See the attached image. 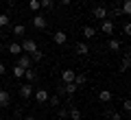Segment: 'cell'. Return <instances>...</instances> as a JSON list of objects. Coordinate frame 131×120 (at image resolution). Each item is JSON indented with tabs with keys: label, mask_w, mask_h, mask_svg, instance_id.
<instances>
[{
	"label": "cell",
	"mask_w": 131,
	"mask_h": 120,
	"mask_svg": "<svg viewBox=\"0 0 131 120\" xmlns=\"http://www.w3.org/2000/svg\"><path fill=\"white\" fill-rule=\"evenodd\" d=\"M22 52H26V55H33V52L37 50V42L35 39H31V37H26V39H22Z\"/></svg>",
	"instance_id": "1"
},
{
	"label": "cell",
	"mask_w": 131,
	"mask_h": 120,
	"mask_svg": "<svg viewBox=\"0 0 131 120\" xmlns=\"http://www.w3.org/2000/svg\"><path fill=\"white\" fill-rule=\"evenodd\" d=\"M114 31H116V24H114L109 18L101 20V33H103V35H112Z\"/></svg>",
	"instance_id": "2"
},
{
	"label": "cell",
	"mask_w": 131,
	"mask_h": 120,
	"mask_svg": "<svg viewBox=\"0 0 131 120\" xmlns=\"http://www.w3.org/2000/svg\"><path fill=\"white\" fill-rule=\"evenodd\" d=\"M18 66H20V68H24V70L33 68V59H31V55H26V52L18 55Z\"/></svg>",
	"instance_id": "3"
},
{
	"label": "cell",
	"mask_w": 131,
	"mask_h": 120,
	"mask_svg": "<svg viewBox=\"0 0 131 120\" xmlns=\"http://www.w3.org/2000/svg\"><path fill=\"white\" fill-rule=\"evenodd\" d=\"M33 26H35V28H46L48 26V20L44 18L42 13H35V15H33Z\"/></svg>",
	"instance_id": "4"
},
{
	"label": "cell",
	"mask_w": 131,
	"mask_h": 120,
	"mask_svg": "<svg viewBox=\"0 0 131 120\" xmlns=\"http://www.w3.org/2000/svg\"><path fill=\"white\" fill-rule=\"evenodd\" d=\"M66 39H68V35H66L63 31H55V33H52V42H55L57 46H63Z\"/></svg>",
	"instance_id": "5"
},
{
	"label": "cell",
	"mask_w": 131,
	"mask_h": 120,
	"mask_svg": "<svg viewBox=\"0 0 131 120\" xmlns=\"http://www.w3.org/2000/svg\"><path fill=\"white\" fill-rule=\"evenodd\" d=\"M74 70H70V68H66V70H61V81H63V83H72V81H74Z\"/></svg>",
	"instance_id": "6"
},
{
	"label": "cell",
	"mask_w": 131,
	"mask_h": 120,
	"mask_svg": "<svg viewBox=\"0 0 131 120\" xmlns=\"http://www.w3.org/2000/svg\"><path fill=\"white\" fill-rule=\"evenodd\" d=\"M11 105V94L9 90H0V107H9Z\"/></svg>",
	"instance_id": "7"
},
{
	"label": "cell",
	"mask_w": 131,
	"mask_h": 120,
	"mask_svg": "<svg viewBox=\"0 0 131 120\" xmlns=\"http://www.w3.org/2000/svg\"><path fill=\"white\" fill-rule=\"evenodd\" d=\"M92 15H94V18H96V20H105V18H107V9H105L103 5H98V7H94Z\"/></svg>",
	"instance_id": "8"
},
{
	"label": "cell",
	"mask_w": 131,
	"mask_h": 120,
	"mask_svg": "<svg viewBox=\"0 0 131 120\" xmlns=\"http://www.w3.org/2000/svg\"><path fill=\"white\" fill-rule=\"evenodd\" d=\"M77 85H74V81H72V83H63L61 85V94H68V96H72V94H77Z\"/></svg>",
	"instance_id": "9"
},
{
	"label": "cell",
	"mask_w": 131,
	"mask_h": 120,
	"mask_svg": "<svg viewBox=\"0 0 131 120\" xmlns=\"http://www.w3.org/2000/svg\"><path fill=\"white\" fill-rule=\"evenodd\" d=\"M20 96H22L24 101H28V98L33 96V88H31V83H26V85H20Z\"/></svg>",
	"instance_id": "10"
},
{
	"label": "cell",
	"mask_w": 131,
	"mask_h": 120,
	"mask_svg": "<svg viewBox=\"0 0 131 120\" xmlns=\"http://www.w3.org/2000/svg\"><path fill=\"white\" fill-rule=\"evenodd\" d=\"M81 35H83V39H92V37H96V28H94V26H88V24H85L83 31H81Z\"/></svg>",
	"instance_id": "11"
},
{
	"label": "cell",
	"mask_w": 131,
	"mask_h": 120,
	"mask_svg": "<svg viewBox=\"0 0 131 120\" xmlns=\"http://www.w3.org/2000/svg\"><path fill=\"white\" fill-rule=\"evenodd\" d=\"M33 96H35V101H37L39 105H44V103H48V92H46V90H37V92L33 94Z\"/></svg>",
	"instance_id": "12"
},
{
	"label": "cell",
	"mask_w": 131,
	"mask_h": 120,
	"mask_svg": "<svg viewBox=\"0 0 131 120\" xmlns=\"http://www.w3.org/2000/svg\"><path fill=\"white\" fill-rule=\"evenodd\" d=\"M98 101L105 103V105L112 103V92H109V90H101V92H98Z\"/></svg>",
	"instance_id": "13"
},
{
	"label": "cell",
	"mask_w": 131,
	"mask_h": 120,
	"mask_svg": "<svg viewBox=\"0 0 131 120\" xmlns=\"http://www.w3.org/2000/svg\"><path fill=\"white\" fill-rule=\"evenodd\" d=\"M85 83H88V77H85L83 72H77L74 74V85H77V88H83Z\"/></svg>",
	"instance_id": "14"
},
{
	"label": "cell",
	"mask_w": 131,
	"mask_h": 120,
	"mask_svg": "<svg viewBox=\"0 0 131 120\" xmlns=\"http://www.w3.org/2000/svg\"><path fill=\"white\" fill-rule=\"evenodd\" d=\"M77 55H81V57L90 55V46L85 42H79V44H77Z\"/></svg>",
	"instance_id": "15"
},
{
	"label": "cell",
	"mask_w": 131,
	"mask_h": 120,
	"mask_svg": "<svg viewBox=\"0 0 131 120\" xmlns=\"http://www.w3.org/2000/svg\"><path fill=\"white\" fill-rule=\"evenodd\" d=\"M9 52H11V55H15V57L22 55V46H20L18 42H11V44H9Z\"/></svg>",
	"instance_id": "16"
},
{
	"label": "cell",
	"mask_w": 131,
	"mask_h": 120,
	"mask_svg": "<svg viewBox=\"0 0 131 120\" xmlns=\"http://www.w3.org/2000/svg\"><path fill=\"white\" fill-rule=\"evenodd\" d=\"M107 48H109L112 52H118V50L122 48V44L118 42V39H114V37H112V39H109V44H107Z\"/></svg>",
	"instance_id": "17"
},
{
	"label": "cell",
	"mask_w": 131,
	"mask_h": 120,
	"mask_svg": "<svg viewBox=\"0 0 131 120\" xmlns=\"http://www.w3.org/2000/svg\"><path fill=\"white\" fill-rule=\"evenodd\" d=\"M24 79H26L28 83H33V81H37V74L33 72V68H28V70H24Z\"/></svg>",
	"instance_id": "18"
},
{
	"label": "cell",
	"mask_w": 131,
	"mask_h": 120,
	"mask_svg": "<svg viewBox=\"0 0 131 120\" xmlns=\"http://www.w3.org/2000/svg\"><path fill=\"white\" fill-rule=\"evenodd\" d=\"M13 28V35H18V37H22L24 33H26V26L24 24H15V26H11Z\"/></svg>",
	"instance_id": "19"
},
{
	"label": "cell",
	"mask_w": 131,
	"mask_h": 120,
	"mask_svg": "<svg viewBox=\"0 0 131 120\" xmlns=\"http://www.w3.org/2000/svg\"><path fill=\"white\" fill-rule=\"evenodd\" d=\"M68 118L70 120H81V111L77 107H72V109H68Z\"/></svg>",
	"instance_id": "20"
},
{
	"label": "cell",
	"mask_w": 131,
	"mask_h": 120,
	"mask_svg": "<svg viewBox=\"0 0 131 120\" xmlns=\"http://www.w3.org/2000/svg\"><path fill=\"white\" fill-rule=\"evenodd\" d=\"M9 24H11L9 15H7V13H0V28H7Z\"/></svg>",
	"instance_id": "21"
},
{
	"label": "cell",
	"mask_w": 131,
	"mask_h": 120,
	"mask_svg": "<svg viewBox=\"0 0 131 120\" xmlns=\"http://www.w3.org/2000/svg\"><path fill=\"white\" fill-rule=\"evenodd\" d=\"M28 9L33 11V13H37L42 7H39V0H28Z\"/></svg>",
	"instance_id": "22"
},
{
	"label": "cell",
	"mask_w": 131,
	"mask_h": 120,
	"mask_svg": "<svg viewBox=\"0 0 131 120\" xmlns=\"http://www.w3.org/2000/svg\"><path fill=\"white\" fill-rule=\"evenodd\" d=\"M129 66H131V59H129V55H125V59H122V63H120V72H127Z\"/></svg>",
	"instance_id": "23"
},
{
	"label": "cell",
	"mask_w": 131,
	"mask_h": 120,
	"mask_svg": "<svg viewBox=\"0 0 131 120\" xmlns=\"http://www.w3.org/2000/svg\"><path fill=\"white\" fill-rule=\"evenodd\" d=\"M122 15H129L131 13V0H125V2H122Z\"/></svg>",
	"instance_id": "24"
},
{
	"label": "cell",
	"mask_w": 131,
	"mask_h": 120,
	"mask_svg": "<svg viewBox=\"0 0 131 120\" xmlns=\"http://www.w3.org/2000/svg\"><path fill=\"white\" fill-rule=\"evenodd\" d=\"M39 7L42 9H52L55 7V0H39Z\"/></svg>",
	"instance_id": "25"
},
{
	"label": "cell",
	"mask_w": 131,
	"mask_h": 120,
	"mask_svg": "<svg viewBox=\"0 0 131 120\" xmlns=\"http://www.w3.org/2000/svg\"><path fill=\"white\" fill-rule=\"evenodd\" d=\"M13 77H15V79H22V77H24V68H20V66L15 63V66H13Z\"/></svg>",
	"instance_id": "26"
},
{
	"label": "cell",
	"mask_w": 131,
	"mask_h": 120,
	"mask_svg": "<svg viewBox=\"0 0 131 120\" xmlns=\"http://www.w3.org/2000/svg\"><path fill=\"white\" fill-rule=\"evenodd\" d=\"M31 59H33V61H42V59H44V52L37 48V50H35V52L31 55Z\"/></svg>",
	"instance_id": "27"
},
{
	"label": "cell",
	"mask_w": 131,
	"mask_h": 120,
	"mask_svg": "<svg viewBox=\"0 0 131 120\" xmlns=\"http://www.w3.org/2000/svg\"><path fill=\"white\" fill-rule=\"evenodd\" d=\"M48 101H50L52 107H59V105H61V98H59V96H48Z\"/></svg>",
	"instance_id": "28"
},
{
	"label": "cell",
	"mask_w": 131,
	"mask_h": 120,
	"mask_svg": "<svg viewBox=\"0 0 131 120\" xmlns=\"http://www.w3.org/2000/svg\"><path fill=\"white\" fill-rule=\"evenodd\" d=\"M57 116H59L61 120H63V118H68V109H66V107H59V111H57Z\"/></svg>",
	"instance_id": "29"
},
{
	"label": "cell",
	"mask_w": 131,
	"mask_h": 120,
	"mask_svg": "<svg viewBox=\"0 0 131 120\" xmlns=\"http://www.w3.org/2000/svg\"><path fill=\"white\" fill-rule=\"evenodd\" d=\"M122 109H125V111H131V101H129V98L122 103Z\"/></svg>",
	"instance_id": "30"
},
{
	"label": "cell",
	"mask_w": 131,
	"mask_h": 120,
	"mask_svg": "<svg viewBox=\"0 0 131 120\" xmlns=\"http://www.w3.org/2000/svg\"><path fill=\"white\" fill-rule=\"evenodd\" d=\"M122 31H125V35H131V24L125 22V26H122Z\"/></svg>",
	"instance_id": "31"
},
{
	"label": "cell",
	"mask_w": 131,
	"mask_h": 120,
	"mask_svg": "<svg viewBox=\"0 0 131 120\" xmlns=\"http://www.w3.org/2000/svg\"><path fill=\"white\" fill-rule=\"evenodd\" d=\"M112 118H114V120H122V116H120V114L116 111V114H112Z\"/></svg>",
	"instance_id": "32"
},
{
	"label": "cell",
	"mask_w": 131,
	"mask_h": 120,
	"mask_svg": "<svg viewBox=\"0 0 131 120\" xmlns=\"http://www.w3.org/2000/svg\"><path fill=\"white\" fill-rule=\"evenodd\" d=\"M5 72H7V66H5V63H0V74H5Z\"/></svg>",
	"instance_id": "33"
},
{
	"label": "cell",
	"mask_w": 131,
	"mask_h": 120,
	"mask_svg": "<svg viewBox=\"0 0 131 120\" xmlns=\"http://www.w3.org/2000/svg\"><path fill=\"white\" fill-rule=\"evenodd\" d=\"M20 120H35V116H22Z\"/></svg>",
	"instance_id": "34"
},
{
	"label": "cell",
	"mask_w": 131,
	"mask_h": 120,
	"mask_svg": "<svg viewBox=\"0 0 131 120\" xmlns=\"http://www.w3.org/2000/svg\"><path fill=\"white\" fill-rule=\"evenodd\" d=\"M59 2H61V5H63V7H68V5H70V2H72V0H59Z\"/></svg>",
	"instance_id": "35"
},
{
	"label": "cell",
	"mask_w": 131,
	"mask_h": 120,
	"mask_svg": "<svg viewBox=\"0 0 131 120\" xmlns=\"http://www.w3.org/2000/svg\"><path fill=\"white\" fill-rule=\"evenodd\" d=\"M7 2H9V5H15V2H18V0H7Z\"/></svg>",
	"instance_id": "36"
},
{
	"label": "cell",
	"mask_w": 131,
	"mask_h": 120,
	"mask_svg": "<svg viewBox=\"0 0 131 120\" xmlns=\"http://www.w3.org/2000/svg\"><path fill=\"white\" fill-rule=\"evenodd\" d=\"M2 37H5V33H2V28H0V39H2Z\"/></svg>",
	"instance_id": "37"
},
{
	"label": "cell",
	"mask_w": 131,
	"mask_h": 120,
	"mask_svg": "<svg viewBox=\"0 0 131 120\" xmlns=\"http://www.w3.org/2000/svg\"><path fill=\"white\" fill-rule=\"evenodd\" d=\"M0 5H2V0H0Z\"/></svg>",
	"instance_id": "38"
},
{
	"label": "cell",
	"mask_w": 131,
	"mask_h": 120,
	"mask_svg": "<svg viewBox=\"0 0 131 120\" xmlns=\"http://www.w3.org/2000/svg\"><path fill=\"white\" fill-rule=\"evenodd\" d=\"M0 55H2V50H0Z\"/></svg>",
	"instance_id": "39"
},
{
	"label": "cell",
	"mask_w": 131,
	"mask_h": 120,
	"mask_svg": "<svg viewBox=\"0 0 131 120\" xmlns=\"http://www.w3.org/2000/svg\"><path fill=\"white\" fill-rule=\"evenodd\" d=\"M11 120H15V118H11Z\"/></svg>",
	"instance_id": "40"
}]
</instances>
